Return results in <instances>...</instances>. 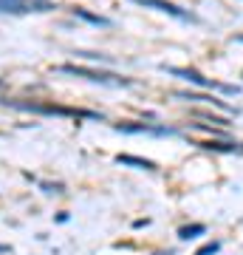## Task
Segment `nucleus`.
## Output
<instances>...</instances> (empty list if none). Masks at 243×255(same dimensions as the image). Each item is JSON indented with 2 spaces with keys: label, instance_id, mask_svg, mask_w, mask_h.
<instances>
[{
  "label": "nucleus",
  "instance_id": "0eeeda50",
  "mask_svg": "<svg viewBox=\"0 0 243 255\" xmlns=\"http://www.w3.org/2000/svg\"><path fill=\"white\" fill-rule=\"evenodd\" d=\"M116 162L119 164H127V167H136V170H156V162L142 159V156H130V153H119Z\"/></svg>",
  "mask_w": 243,
  "mask_h": 255
},
{
  "label": "nucleus",
  "instance_id": "f03ea898",
  "mask_svg": "<svg viewBox=\"0 0 243 255\" xmlns=\"http://www.w3.org/2000/svg\"><path fill=\"white\" fill-rule=\"evenodd\" d=\"M167 74H172V77H181V80H187V82H192V85H198V88H204V91H209V88H218V91H224L226 97H235L238 94V88L235 85H221V82H212V80H207L204 74H198L195 68H178V65H162Z\"/></svg>",
  "mask_w": 243,
  "mask_h": 255
},
{
  "label": "nucleus",
  "instance_id": "9b49d317",
  "mask_svg": "<svg viewBox=\"0 0 243 255\" xmlns=\"http://www.w3.org/2000/svg\"><path fill=\"white\" fill-rule=\"evenodd\" d=\"M207 233V224H187V227L178 230V238L181 241H189V238H198Z\"/></svg>",
  "mask_w": 243,
  "mask_h": 255
},
{
  "label": "nucleus",
  "instance_id": "39448f33",
  "mask_svg": "<svg viewBox=\"0 0 243 255\" xmlns=\"http://www.w3.org/2000/svg\"><path fill=\"white\" fill-rule=\"evenodd\" d=\"M48 0H0V14H31V11H51Z\"/></svg>",
  "mask_w": 243,
  "mask_h": 255
},
{
  "label": "nucleus",
  "instance_id": "6e6552de",
  "mask_svg": "<svg viewBox=\"0 0 243 255\" xmlns=\"http://www.w3.org/2000/svg\"><path fill=\"white\" fill-rule=\"evenodd\" d=\"M192 145L204 147V150H215V153H238L241 150L235 142H192Z\"/></svg>",
  "mask_w": 243,
  "mask_h": 255
},
{
  "label": "nucleus",
  "instance_id": "ddd939ff",
  "mask_svg": "<svg viewBox=\"0 0 243 255\" xmlns=\"http://www.w3.org/2000/svg\"><path fill=\"white\" fill-rule=\"evenodd\" d=\"M232 43H243V34H235V37H232Z\"/></svg>",
  "mask_w": 243,
  "mask_h": 255
},
{
  "label": "nucleus",
  "instance_id": "f257e3e1",
  "mask_svg": "<svg viewBox=\"0 0 243 255\" xmlns=\"http://www.w3.org/2000/svg\"><path fill=\"white\" fill-rule=\"evenodd\" d=\"M3 105H11L17 111H31V114H45V117H68V119H90V122H102V114L85 108H68V105H57V102H23V100H3Z\"/></svg>",
  "mask_w": 243,
  "mask_h": 255
},
{
  "label": "nucleus",
  "instance_id": "f8f14e48",
  "mask_svg": "<svg viewBox=\"0 0 243 255\" xmlns=\"http://www.w3.org/2000/svg\"><path fill=\"white\" fill-rule=\"evenodd\" d=\"M218 250H221V241H209V244H204L195 255H215Z\"/></svg>",
  "mask_w": 243,
  "mask_h": 255
},
{
  "label": "nucleus",
  "instance_id": "4468645a",
  "mask_svg": "<svg viewBox=\"0 0 243 255\" xmlns=\"http://www.w3.org/2000/svg\"><path fill=\"white\" fill-rule=\"evenodd\" d=\"M156 255H172V250H162V253H156Z\"/></svg>",
  "mask_w": 243,
  "mask_h": 255
},
{
  "label": "nucleus",
  "instance_id": "7ed1b4c3",
  "mask_svg": "<svg viewBox=\"0 0 243 255\" xmlns=\"http://www.w3.org/2000/svg\"><path fill=\"white\" fill-rule=\"evenodd\" d=\"M60 74H68V77H82V80L99 82V85H130V80L125 77H116V74L108 71H93V68H82V65H57Z\"/></svg>",
  "mask_w": 243,
  "mask_h": 255
},
{
  "label": "nucleus",
  "instance_id": "9d476101",
  "mask_svg": "<svg viewBox=\"0 0 243 255\" xmlns=\"http://www.w3.org/2000/svg\"><path fill=\"white\" fill-rule=\"evenodd\" d=\"M178 100H187V102H209V105H218L221 111H229L221 100H215V97H209V94H175Z\"/></svg>",
  "mask_w": 243,
  "mask_h": 255
},
{
  "label": "nucleus",
  "instance_id": "20e7f679",
  "mask_svg": "<svg viewBox=\"0 0 243 255\" xmlns=\"http://www.w3.org/2000/svg\"><path fill=\"white\" fill-rule=\"evenodd\" d=\"M133 3L144 6V9L162 11V14L175 17V20H181V23H198V17H195V14H189L187 9H181V6H175V3H170V0H133Z\"/></svg>",
  "mask_w": 243,
  "mask_h": 255
},
{
  "label": "nucleus",
  "instance_id": "423d86ee",
  "mask_svg": "<svg viewBox=\"0 0 243 255\" xmlns=\"http://www.w3.org/2000/svg\"><path fill=\"white\" fill-rule=\"evenodd\" d=\"M119 133H150V136H175V128L167 125H147V122H119L113 125Z\"/></svg>",
  "mask_w": 243,
  "mask_h": 255
},
{
  "label": "nucleus",
  "instance_id": "1a4fd4ad",
  "mask_svg": "<svg viewBox=\"0 0 243 255\" xmlns=\"http://www.w3.org/2000/svg\"><path fill=\"white\" fill-rule=\"evenodd\" d=\"M74 17L85 20V23H90V26H102V28H108V26H110V20H108V17H102V14H93V11H88V9H74Z\"/></svg>",
  "mask_w": 243,
  "mask_h": 255
}]
</instances>
